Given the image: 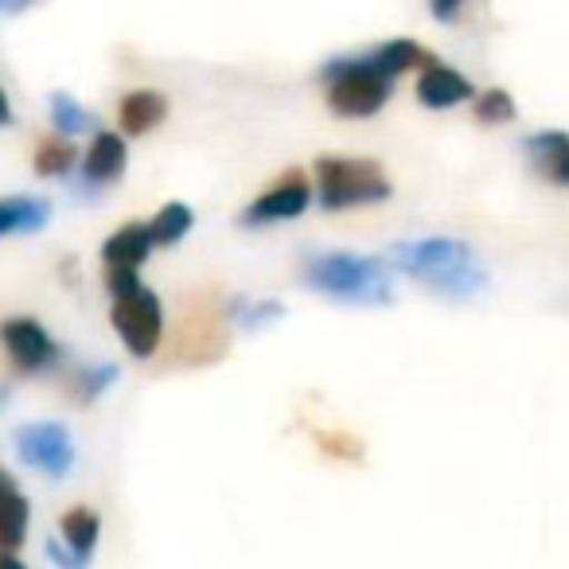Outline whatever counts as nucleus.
I'll return each instance as SVG.
<instances>
[{"label":"nucleus","mask_w":569,"mask_h":569,"mask_svg":"<svg viewBox=\"0 0 569 569\" xmlns=\"http://www.w3.org/2000/svg\"><path fill=\"white\" fill-rule=\"evenodd\" d=\"M395 266L410 273L413 281H426L429 289L449 297H472L488 284L480 258L472 246L457 242V238H418V242H398L390 250Z\"/></svg>","instance_id":"obj_1"},{"label":"nucleus","mask_w":569,"mask_h":569,"mask_svg":"<svg viewBox=\"0 0 569 569\" xmlns=\"http://www.w3.org/2000/svg\"><path fill=\"white\" fill-rule=\"evenodd\" d=\"M305 281L325 297L351 305H387L390 297V269L379 258L363 253H317L305 261Z\"/></svg>","instance_id":"obj_2"},{"label":"nucleus","mask_w":569,"mask_h":569,"mask_svg":"<svg viewBox=\"0 0 569 569\" xmlns=\"http://www.w3.org/2000/svg\"><path fill=\"white\" fill-rule=\"evenodd\" d=\"M328 82V106L340 118H371L387 106L390 90H395V74L382 71V63L371 56L340 59V63L325 67Z\"/></svg>","instance_id":"obj_3"},{"label":"nucleus","mask_w":569,"mask_h":569,"mask_svg":"<svg viewBox=\"0 0 569 569\" xmlns=\"http://www.w3.org/2000/svg\"><path fill=\"white\" fill-rule=\"evenodd\" d=\"M317 191L328 211H348L390 199V180L375 160H348V157H320L317 160Z\"/></svg>","instance_id":"obj_4"},{"label":"nucleus","mask_w":569,"mask_h":569,"mask_svg":"<svg viewBox=\"0 0 569 569\" xmlns=\"http://www.w3.org/2000/svg\"><path fill=\"white\" fill-rule=\"evenodd\" d=\"M113 332L121 336L129 356H137V359L157 356L160 336H164V309H160V297L152 293V289H144V284L113 297Z\"/></svg>","instance_id":"obj_5"},{"label":"nucleus","mask_w":569,"mask_h":569,"mask_svg":"<svg viewBox=\"0 0 569 569\" xmlns=\"http://www.w3.org/2000/svg\"><path fill=\"white\" fill-rule=\"evenodd\" d=\"M0 343L9 351V363L20 375H43L59 363V348L48 336V328L32 317H12L0 325Z\"/></svg>","instance_id":"obj_6"},{"label":"nucleus","mask_w":569,"mask_h":569,"mask_svg":"<svg viewBox=\"0 0 569 569\" xmlns=\"http://www.w3.org/2000/svg\"><path fill=\"white\" fill-rule=\"evenodd\" d=\"M20 457L24 465L40 468L48 476H67L74 465V441L67 433V426H56V421H36V426H24L17 433Z\"/></svg>","instance_id":"obj_7"},{"label":"nucleus","mask_w":569,"mask_h":569,"mask_svg":"<svg viewBox=\"0 0 569 569\" xmlns=\"http://www.w3.org/2000/svg\"><path fill=\"white\" fill-rule=\"evenodd\" d=\"M309 199H312V188L305 180V172H289L266 188L258 199L250 203V211L242 214V222L250 227H261V222H277V219H297V214L309 211Z\"/></svg>","instance_id":"obj_8"},{"label":"nucleus","mask_w":569,"mask_h":569,"mask_svg":"<svg viewBox=\"0 0 569 569\" xmlns=\"http://www.w3.org/2000/svg\"><path fill=\"white\" fill-rule=\"evenodd\" d=\"M418 98H421V106H429V110H449V106L472 98V82H468L460 71H452V67L429 59L426 71H421V79H418Z\"/></svg>","instance_id":"obj_9"},{"label":"nucleus","mask_w":569,"mask_h":569,"mask_svg":"<svg viewBox=\"0 0 569 569\" xmlns=\"http://www.w3.org/2000/svg\"><path fill=\"white\" fill-rule=\"evenodd\" d=\"M28 535V499L9 472H0V550H20Z\"/></svg>","instance_id":"obj_10"},{"label":"nucleus","mask_w":569,"mask_h":569,"mask_svg":"<svg viewBox=\"0 0 569 569\" xmlns=\"http://www.w3.org/2000/svg\"><path fill=\"white\" fill-rule=\"evenodd\" d=\"M527 152L535 160V168L558 188H569V137L550 129V133H535L527 141Z\"/></svg>","instance_id":"obj_11"},{"label":"nucleus","mask_w":569,"mask_h":569,"mask_svg":"<svg viewBox=\"0 0 569 569\" xmlns=\"http://www.w3.org/2000/svg\"><path fill=\"white\" fill-rule=\"evenodd\" d=\"M126 160H129V152L118 133H98L87 152L82 176H87V183H113L121 172H126Z\"/></svg>","instance_id":"obj_12"},{"label":"nucleus","mask_w":569,"mask_h":569,"mask_svg":"<svg viewBox=\"0 0 569 569\" xmlns=\"http://www.w3.org/2000/svg\"><path fill=\"white\" fill-rule=\"evenodd\" d=\"M164 118H168V102L157 90H133V94L121 98V106H118V121L129 137L149 133V129L160 126Z\"/></svg>","instance_id":"obj_13"},{"label":"nucleus","mask_w":569,"mask_h":569,"mask_svg":"<svg viewBox=\"0 0 569 569\" xmlns=\"http://www.w3.org/2000/svg\"><path fill=\"white\" fill-rule=\"evenodd\" d=\"M48 219H51L48 199H32V196L0 199V238L4 234H32V230L48 227Z\"/></svg>","instance_id":"obj_14"},{"label":"nucleus","mask_w":569,"mask_h":569,"mask_svg":"<svg viewBox=\"0 0 569 569\" xmlns=\"http://www.w3.org/2000/svg\"><path fill=\"white\" fill-rule=\"evenodd\" d=\"M152 230L144 227V222H129V227H121L118 234H110L106 238V246H102V258H106V266H141L144 258H149V250H152Z\"/></svg>","instance_id":"obj_15"},{"label":"nucleus","mask_w":569,"mask_h":569,"mask_svg":"<svg viewBox=\"0 0 569 569\" xmlns=\"http://www.w3.org/2000/svg\"><path fill=\"white\" fill-rule=\"evenodd\" d=\"M63 542L71 546V553L79 561H87L90 553H94L98 546V530H102V522H98V515L90 511V507H71V511L63 515Z\"/></svg>","instance_id":"obj_16"},{"label":"nucleus","mask_w":569,"mask_h":569,"mask_svg":"<svg viewBox=\"0 0 569 569\" xmlns=\"http://www.w3.org/2000/svg\"><path fill=\"white\" fill-rule=\"evenodd\" d=\"M74 160H79V152H74L71 137L56 133V137H48V141H40V149H36V172L67 176L74 168Z\"/></svg>","instance_id":"obj_17"},{"label":"nucleus","mask_w":569,"mask_h":569,"mask_svg":"<svg viewBox=\"0 0 569 569\" xmlns=\"http://www.w3.org/2000/svg\"><path fill=\"white\" fill-rule=\"evenodd\" d=\"M191 222H196V214H191V207H183V203H164V207H160L157 219L149 222L152 242H157V246H172V242H180V238L191 230Z\"/></svg>","instance_id":"obj_18"},{"label":"nucleus","mask_w":569,"mask_h":569,"mask_svg":"<svg viewBox=\"0 0 569 569\" xmlns=\"http://www.w3.org/2000/svg\"><path fill=\"white\" fill-rule=\"evenodd\" d=\"M375 59L382 63V71H390L398 79V74L413 71V67H426L433 56H426V51H421L413 40H390V43H382V48L375 51Z\"/></svg>","instance_id":"obj_19"},{"label":"nucleus","mask_w":569,"mask_h":569,"mask_svg":"<svg viewBox=\"0 0 569 569\" xmlns=\"http://www.w3.org/2000/svg\"><path fill=\"white\" fill-rule=\"evenodd\" d=\"M51 121H56V133H63V137H79L90 129V113L67 94L51 98Z\"/></svg>","instance_id":"obj_20"},{"label":"nucleus","mask_w":569,"mask_h":569,"mask_svg":"<svg viewBox=\"0 0 569 569\" xmlns=\"http://www.w3.org/2000/svg\"><path fill=\"white\" fill-rule=\"evenodd\" d=\"M113 379H118V367L113 363L87 367V371L74 375V398H79V402H94V398H102L106 390L113 387Z\"/></svg>","instance_id":"obj_21"},{"label":"nucleus","mask_w":569,"mask_h":569,"mask_svg":"<svg viewBox=\"0 0 569 569\" xmlns=\"http://www.w3.org/2000/svg\"><path fill=\"white\" fill-rule=\"evenodd\" d=\"M476 118L483 126H507V121H515V98L507 90H483L476 98Z\"/></svg>","instance_id":"obj_22"},{"label":"nucleus","mask_w":569,"mask_h":569,"mask_svg":"<svg viewBox=\"0 0 569 569\" xmlns=\"http://www.w3.org/2000/svg\"><path fill=\"white\" fill-rule=\"evenodd\" d=\"M317 445L328 452V457H340V460H359V457H363V449H359V441L351 433H332V429H320Z\"/></svg>","instance_id":"obj_23"},{"label":"nucleus","mask_w":569,"mask_h":569,"mask_svg":"<svg viewBox=\"0 0 569 569\" xmlns=\"http://www.w3.org/2000/svg\"><path fill=\"white\" fill-rule=\"evenodd\" d=\"M234 309L242 312V325L246 328H261V325H269V320H277L284 312L277 301H238Z\"/></svg>","instance_id":"obj_24"},{"label":"nucleus","mask_w":569,"mask_h":569,"mask_svg":"<svg viewBox=\"0 0 569 569\" xmlns=\"http://www.w3.org/2000/svg\"><path fill=\"white\" fill-rule=\"evenodd\" d=\"M460 4H465V0H429V9H433V17H437V20H445V24L460 17Z\"/></svg>","instance_id":"obj_25"},{"label":"nucleus","mask_w":569,"mask_h":569,"mask_svg":"<svg viewBox=\"0 0 569 569\" xmlns=\"http://www.w3.org/2000/svg\"><path fill=\"white\" fill-rule=\"evenodd\" d=\"M32 0H0V17H12V12H24Z\"/></svg>","instance_id":"obj_26"},{"label":"nucleus","mask_w":569,"mask_h":569,"mask_svg":"<svg viewBox=\"0 0 569 569\" xmlns=\"http://www.w3.org/2000/svg\"><path fill=\"white\" fill-rule=\"evenodd\" d=\"M12 121V106H9V94L0 90V126H9Z\"/></svg>","instance_id":"obj_27"}]
</instances>
